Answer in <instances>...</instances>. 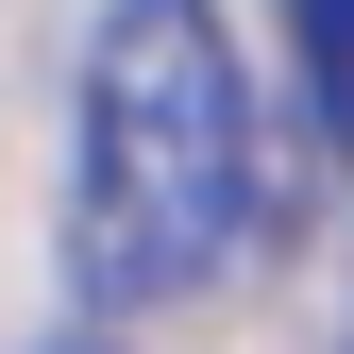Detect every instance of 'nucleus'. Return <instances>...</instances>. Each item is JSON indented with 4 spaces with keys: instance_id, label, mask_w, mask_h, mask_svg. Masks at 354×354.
<instances>
[{
    "instance_id": "obj_2",
    "label": "nucleus",
    "mask_w": 354,
    "mask_h": 354,
    "mask_svg": "<svg viewBox=\"0 0 354 354\" xmlns=\"http://www.w3.org/2000/svg\"><path fill=\"white\" fill-rule=\"evenodd\" d=\"M287 51H304V102H321V136L354 152V0H287Z\"/></svg>"
},
{
    "instance_id": "obj_1",
    "label": "nucleus",
    "mask_w": 354,
    "mask_h": 354,
    "mask_svg": "<svg viewBox=\"0 0 354 354\" xmlns=\"http://www.w3.org/2000/svg\"><path fill=\"white\" fill-rule=\"evenodd\" d=\"M253 236V84L203 0H102L68 118V287L84 304H186Z\"/></svg>"
}]
</instances>
